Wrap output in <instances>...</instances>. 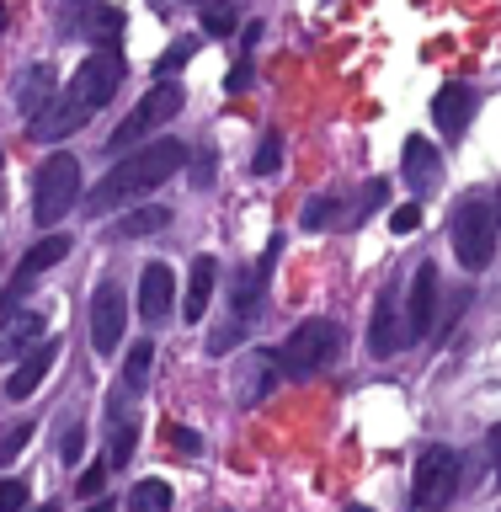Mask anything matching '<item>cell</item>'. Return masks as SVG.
Wrapping results in <instances>:
<instances>
[{
	"mask_svg": "<svg viewBox=\"0 0 501 512\" xmlns=\"http://www.w3.org/2000/svg\"><path fill=\"white\" fill-rule=\"evenodd\" d=\"M182 166H187V144L182 139H155V144H144V150L123 155L118 166L86 192V208L91 214H112L118 203H134V198H144V192H155L166 176H176Z\"/></svg>",
	"mask_w": 501,
	"mask_h": 512,
	"instance_id": "obj_1",
	"label": "cell"
},
{
	"mask_svg": "<svg viewBox=\"0 0 501 512\" xmlns=\"http://www.w3.org/2000/svg\"><path fill=\"white\" fill-rule=\"evenodd\" d=\"M336 352H342V331H336V320H304V326H294V336L272 352L283 368V379H310L320 374Z\"/></svg>",
	"mask_w": 501,
	"mask_h": 512,
	"instance_id": "obj_2",
	"label": "cell"
},
{
	"mask_svg": "<svg viewBox=\"0 0 501 512\" xmlns=\"http://www.w3.org/2000/svg\"><path fill=\"white\" fill-rule=\"evenodd\" d=\"M75 198H80V160L75 155H48L38 166V176H32V219L48 230V224H59L70 214Z\"/></svg>",
	"mask_w": 501,
	"mask_h": 512,
	"instance_id": "obj_3",
	"label": "cell"
},
{
	"mask_svg": "<svg viewBox=\"0 0 501 512\" xmlns=\"http://www.w3.org/2000/svg\"><path fill=\"white\" fill-rule=\"evenodd\" d=\"M448 240H454V256L464 272H486L496 262V214L486 203H459L454 224H448Z\"/></svg>",
	"mask_w": 501,
	"mask_h": 512,
	"instance_id": "obj_4",
	"label": "cell"
},
{
	"mask_svg": "<svg viewBox=\"0 0 501 512\" xmlns=\"http://www.w3.org/2000/svg\"><path fill=\"white\" fill-rule=\"evenodd\" d=\"M454 491H459V454L448 443L422 448L411 475V512H443L454 502Z\"/></svg>",
	"mask_w": 501,
	"mask_h": 512,
	"instance_id": "obj_5",
	"label": "cell"
},
{
	"mask_svg": "<svg viewBox=\"0 0 501 512\" xmlns=\"http://www.w3.org/2000/svg\"><path fill=\"white\" fill-rule=\"evenodd\" d=\"M176 112H182V86H171V80H160V86H155V91L144 96V102H139V107L123 118V128H118V134L107 139V150H112V155L134 150L139 139H150L155 128H166V123L176 118Z\"/></svg>",
	"mask_w": 501,
	"mask_h": 512,
	"instance_id": "obj_6",
	"label": "cell"
},
{
	"mask_svg": "<svg viewBox=\"0 0 501 512\" xmlns=\"http://www.w3.org/2000/svg\"><path fill=\"white\" fill-rule=\"evenodd\" d=\"M123 86V54H112V48H96L91 59H80V70L70 75V102H80L86 112L107 107L112 96Z\"/></svg>",
	"mask_w": 501,
	"mask_h": 512,
	"instance_id": "obj_7",
	"label": "cell"
},
{
	"mask_svg": "<svg viewBox=\"0 0 501 512\" xmlns=\"http://www.w3.org/2000/svg\"><path fill=\"white\" fill-rule=\"evenodd\" d=\"M123 288L118 278H102L91 294V347L102 352V358H112V352L123 347Z\"/></svg>",
	"mask_w": 501,
	"mask_h": 512,
	"instance_id": "obj_8",
	"label": "cell"
},
{
	"mask_svg": "<svg viewBox=\"0 0 501 512\" xmlns=\"http://www.w3.org/2000/svg\"><path fill=\"white\" fill-rule=\"evenodd\" d=\"M64 256H70V235H43L38 246H32L22 262H16L11 288H6V304H11V310H16V299H22L27 288H32V278H38V272H48V267H59Z\"/></svg>",
	"mask_w": 501,
	"mask_h": 512,
	"instance_id": "obj_9",
	"label": "cell"
},
{
	"mask_svg": "<svg viewBox=\"0 0 501 512\" xmlns=\"http://www.w3.org/2000/svg\"><path fill=\"white\" fill-rule=\"evenodd\" d=\"M406 342H411V326H406V315H400V299L384 294L374 320H368V352H374V358H395Z\"/></svg>",
	"mask_w": 501,
	"mask_h": 512,
	"instance_id": "obj_10",
	"label": "cell"
},
{
	"mask_svg": "<svg viewBox=\"0 0 501 512\" xmlns=\"http://www.w3.org/2000/svg\"><path fill=\"white\" fill-rule=\"evenodd\" d=\"M406 326L411 336H427L438 331V267L422 262L411 272V304H406Z\"/></svg>",
	"mask_w": 501,
	"mask_h": 512,
	"instance_id": "obj_11",
	"label": "cell"
},
{
	"mask_svg": "<svg viewBox=\"0 0 501 512\" xmlns=\"http://www.w3.org/2000/svg\"><path fill=\"white\" fill-rule=\"evenodd\" d=\"M171 299H176V272L166 262H150L139 272V315H144V326H160L171 310Z\"/></svg>",
	"mask_w": 501,
	"mask_h": 512,
	"instance_id": "obj_12",
	"label": "cell"
},
{
	"mask_svg": "<svg viewBox=\"0 0 501 512\" xmlns=\"http://www.w3.org/2000/svg\"><path fill=\"white\" fill-rule=\"evenodd\" d=\"M48 320H43V310H11L6 315V326H0V358H32L43 342H48Z\"/></svg>",
	"mask_w": 501,
	"mask_h": 512,
	"instance_id": "obj_13",
	"label": "cell"
},
{
	"mask_svg": "<svg viewBox=\"0 0 501 512\" xmlns=\"http://www.w3.org/2000/svg\"><path fill=\"white\" fill-rule=\"evenodd\" d=\"M400 166H406V182L416 187V198H427V192L443 182V155H438V144H427L422 134L406 139V150H400Z\"/></svg>",
	"mask_w": 501,
	"mask_h": 512,
	"instance_id": "obj_14",
	"label": "cell"
},
{
	"mask_svg": "<svg viewBox=\"0 0 501 512\" xmlns=\"http://www.w3.org/2000/svg\"><path fill=\"white\" fill-rule=\"evenodd\" d=\"M470 118H475V91L470 86H443L432 96V123L443 128V139H464Z\"/></svg>",
	"mask_w": 501,
	"mask_h": 512,
	"instance_id": "obj_15",
	"label": "cell"
},
{
	"mask_svg": "<svg viewBox=\"0 0 501 512\" xmlns=\"http://www.w3.org/2000/svg\"><path fill=\"white\" fill-rule=\"evenodd\" d=\"M86 118H91V112L80 107V102H70V96H54V102L38 112V118H27V123H32L27 134L43 139V144H54V139H64V134H75V128L86 123Z\"/></svg>",
	"mask_w": 501,
	"mask_h": 512,
	"instance_id": "obj_16",
	"label": "cell"
},
{
	"mask_svg": "<svg viewBox=\"0 0 501 512\" xmlns=\"http://www.w3.org/2000/svg\"><path fill=\"white\" fill-rule=\"evenodd\" d=\"M214 278H219V262L214 256H192V272H187V294H182V320L198 326L208 315V299H214Z\"/></svg>",
	"mask_w": 501,
	"mask_h": 512,
	"instance_id": "obj_17",
	"label": "cell"
},
{
	"mask_svg": "<svg viewBox=\"0 0 501 512\" xmlns=\"http://www.w3.org/2000/svg\"><path fill=\"white\" fill-rule=\"evenodd\" d=\"M54 358H59V342H43V347L27 358V363H16V374L6 379V395H11V400L38 395V384L48 379V368H54Z\"/></svg>",
	"mask_w": 501,
	"mask_h": 512,
	"instance_id": "obj_18",
	"label": "cell"
},
{
	"mask_svg": "<svg viewBox=\"0 0 501 512\" xmlns=\"http://www.w3.org/2000/svg\"><path fill=\"white\" fill-rule=\"evenodd\" d=\"M278 379H283L278 358H272V352H251L246 374H240V400H246V406H256V400H267L272 390H278Z\"/></svg>",
	"mask_w": 501,
	"mask_h": 512,
	"instance_id": "obj_19",
	"label": "cell"
},
{
	"mask_svg": "<svg viewBox=\"0 0 501 512\" xmlns=\"http://www.w3.org/2000/svg\"><path fill=\"white\" fill-rule=\"evenodd\" d=\"M267 267L272 262H262V267H240L235 278H230V310H235V320L246 326V320L256 315V304H262V283H267Z\"/></svg>",
	"mask_w": 501,
	"mask_h": 512,
	"instance_id": "obj_20",
	"label": "cell"
},
{
	"mask_svg": "<svg viewBox=\"0 0 501 512\" xmlns=\"http://www.w3.org/2000/svg\"><path fill=\"white\" fill-rule=\"evenodd\" d=\"M150 368H155V342H134L123 358V374H118V400L128 395H144V384H150Z\"/></svg>",
	"mask_w": 501,
	"mask_h": 512,
	"instance_id": "obj_21",
	"label": "cell"
},
{
	"mask_svg": "<svg viewBox=\"0 0 501 512\" xmlns=\"http://www.w3.org/2000/svg\"><path fill=\"white\" fill-rule=\"evenodd\" d=\"M48 64H32V70H22V91H16V102H22V112L27 118H38V112L54 102V86H48Z\"/></svg>",
	"mask_w": 501,
	"mask_h": 512,
	"instance_id": "obj_22",
	"label": "cell"
},
{
	"mask_svg": "<svg viewBox=\"0 0 501 512\" xmlns=\"http://www.w3.org/2000/svg\"><path fill=\"white\" fill-rule=\"evenodd\" d=\"M171 224V208H134V214H123L118 224H112V235L118 240H144V235H155V230H166Z\"/></svg>",
	"mask_w": 501,
	"mask_h": 512,
	"instance_id": "obj_23",
	"label": "cell"
},
{
	"mask_svg": "<svg viewBox=\"0 0 501 512\" xmlns=\"http://www.w3.org/2000/svg\"><path fill=\"white\" fill-rule=\"evenodd\" d=\"M128 512H171V486L166 480H139L128 491Z\"/></svg>",
	"mask_w": 501,
	"mask_h": 512,
	"instance_id": "obj_24",
	"label": "cell"
},
{
	"mask_svg": "<svg viewBox=\"0 0 501 512\" xmlns=\"http://www.w3.org/2000/svg\"><path fill=\"white\" fill-rule=\"evenodd\" d=\"M278 166H283V134L278 128H267L262 134V150H256V176H278Z\"/></svg>",
	"mask_w": 501,
	"mask_h": 512,
	"instance_id": "obj_25",
	"label": "cell"
},
{
	"mask_svg": "<svg viewBox=\"0 0 501 512\" xmlns=\"http://www.w3.org/2000/svg\"><path fill=\"white\" fill-rule=\"evenodd\" d=\"M240 336H246V326H240V320L230 315V320H224V326H214V331H208V358H224V352H235V342H240Z\"/></svg>",
	"mask_w": 501,
	"mask_h": 512,
	"instance_id": "obj_26",
	"label": "cell"
},
{
	"mask_svg": "<svg viewBox=\"0 0 501 512\" xmlns=\"http://www.w3.org/2000/svg\"><path fill=\"white\" fill-rule=\"evenodd\" d=\"M384 203H390V182H384V176H374V182H363V192H358V214H352V219H368V214H379V208Z\"/></svg>",
	"mask_w": 501,
	"mask_h": 512,
	"instance_id": "obj_27",
	"label": "cell"
},
{
	"mask_svg": "<svg viewBox=\"0 0 501 512\" xmlns=\"http://www.w3.org/2000/svg\"><path fill=\"white\" fill-rule=\"evenodd\" d=\"M235 27H240L235 6H203V32H214V38H230Z\"/></svg>",
	"mask_w": 501,
	"mask_h": 512,
	"instance_id": "obj_28",
	"label": "cell"
},
{
	"mask_svg": "<svg viewBox=\"0 0 501 512\" xmlns=\"http://www.w3.org/2000/svg\"><path fill=\"white\" fill-rule=\"evenodd\" d=\"M192 54H198V43H192V38H176V48H171V54H160V59H155V75H160V80H166V75H176V70H182V64H187Z\"/></svg>",
	"mask_w": 501,
	"mask_h": 512,
	"instance_id": "obj_29",
	"label": "cell"
},
{
	"mask_svg": "<svg viewBox=\"0 0 501 512\" xmlns=\"http://www.w3.org/2000/svg\"><path fill=\"white\" fill-rule=\"evenodd\" d=\"M331 214H336L331 198H310V203H304V230H326Z\"/></svg>",
	"mask_w": 501,
	"mask_h": 512,
	"instance_id": "obj_30",
	"label": "cell"
},
{
	"mask_svg": "<svg viewBox=\"0 0 501 512\" xmlns=\"http://www.w3.org/2000/svg\"><path fill=\"white\" fill-rule=\"evenodd\" d=\"M128 454H134V422H118V432H112V454H107V464H128Z\"/></svg>",
	"mask_w": 501,
	"mask_h": 512,
	"instance_id": "obj_31",
	"label": "cell"
},
{
	"mask_svg": "<svg viewBox=\"0 0 501 512\" xmlns=\"http://www.w3.org/2000/svg\"><path fill=\"white\" fill-rule=\"evenodd\" d=\"M27 507V480H0V512H22Z\"/></svg>",
	"mask_w": 501,
	"mask_h": 512,
	"instance_id": "obj_32",
	"label": "cell"
},
{
	"mask_svg": "<svg viewBox=\"0 0 501 512\" xmlns=\"http://www.w3.org/2000/svg\"><path fill=\"white\" fill-rule=\"evenodd\" d=\"M27 443H32V427H27V422H16V427L6 432V438H0V459H16Z\"/></svg>",
	"mask_w": 501,
	"mask_h": 512,
	"instance_id": "obj_33",
	"label": "cell"
},
{
	"mask_svg": "<svg viewBox=\"0 0 501 512\" xmlns=\"http://www.w3.org/2000/svg\"><path fill=\"white\" fill-rule=\"evenodd\" d=\"M390 224H395V235H411L416 224H422V203H400Z\"/></svg>",
	"mask_w": 501,
	"mask_h": 512,
	"instance_id": "obj_34",
	"label": "cell"
},
{
	"mask_svg": "<svg viewBox=\"0 0 501 512\" xmlns=\"http://www.w3.org/2000/svg\"><path fill=\"white\" fill-rule=\"evenodd\" d=\"M166 438H171L176 448H182V454H198V448H203V438H198L192 427H166Z\"/></svg>",
	"mask_w": 501,
	"mask_h": 512,
	"instance_id": "obj_35",
	"label": "cell"
},
{
	"mask_svg": "<svg viewBox=\"0 0 501 512\" xmlns=\"http://www.w3.org/2000/svg\"><path fill=\"white\" fill-rule=\"evenodd\" d=\"M102 486H107V464H96V470L80 475V496H102Z\"/></svg>",
	"mask_w": 501,
	"mask_h": 512,
	"instance_id": "obj_36",
	"label": "cell"
},
{
	"mask_svg": "<svg viewBox=\"0 0 501 512\" xmlns=\"http://www.w3.org/2000/svg\"><path fill=\"white\" fill-rule=\"evenodd\" d=\"M208 182H214V155H198V160H192V187H208Z\"/></svg>",
	"mask_w": 501,
	"mask_h": 512,
	"instance_id": "obj_37",
	"label": "cell"
},
{
	"mask_svg": "<svg viewBox=\"0 0 501 512\" xmlns=\"http://www.w3.org/2000/svg\"><path fill=\"white\" fill-rule=\"evenodd\" d=\"M80 448H86V427H70V432H64V459H80Z\"/></svg>",
	"mask_w": 501,
	"mask_h": 512,
	"instance_id": "obj_38",
	"label": "cell"
},
{
	"mask_svg": "<svg viewBox=\"0 0 501 512\" xmlns=\"http://www.w3.org/2000/svg\"><path fill=\"white\" fill-rule=\"evenodd\" d=\"M486 448H491V459H496V486H501V427L486 432Z\"/></svg>",
	"mask_w": 501,
	"mask_h": 512,
	"instance_id": "obj_39",
	"label": "cell"
},
{
	"mask_svg": "<svg viewBox=\"0 0 501 512\" xmlns=\"http://www.w3.org/2000/svg\"><path fill=\"white\" fill-rule=\"evenodd\" d=\"M246 80H251V64H235V70H230V80H224V86H230V91H246Z\"/></svg>",
	"mask_w": 501,
	"mask_h": 512,
	"instance_id": "obj_40",
	"label": "cell"
},
{
	"mask_svg": "<svg viewBox=\"0 0 501 512\" xmlns=\"http://www.w3.org/2000/svg\"><path fill=\"white\" fill-rule=\"evenodd\" d=\"M86 512H112V502H91Z\"/></svg>",
	"mask_w": 501,
	"mask_h": 512,
	"instance_id": "obj_41",
	"label": "cell"
},
{
	"mask_svg": "<svg viewBox=\"0 0 501 512\" xmlns=\"http://www.w3.org/2000/svg\"><path fill=\"white\" fill-rule=\"evenodd\" d=\"M347 512H368V507H363V502H352V507H347Z\"/></svg>",
	"mask_w": 501,
	"mask_h": 512,
	"instance_id": "obj_42",
	"label": "cell"
},
{
	"mask_svg": "<svg viewBox=\"0 0 501 512\" xmlns=\"http://www.w3.org/2000/svg\"><path fill=\"white\" fill-rule=\"evenodd\" d=\"M38 512H59V507H54V502H43V507H38Z\"/></svg>",
	"mask_w": 501,
	"mask_h": 512,
	"instance_id": "obj_43",
	"label": "cell"
},
{
	"mask_svg": "<svg viewBox=\"0 0 501 512\" xmlns=\"http://www.w3.org/2000/svg\"><path fill=\"white\" fill-rule=\"evenodd\" d=\"M496 230H501V198H496Z\"/></svg>",
	"mask_w": 501,
	"mask_h": 512,
	"instance_id": "obj_44",
	"label": "cell"
},
{
	"mask_svg": "<svg viewBox=\"0 0 501 512\" xmlns=\"http://www.w3.org/2000/svg\"><path fill=\"white\" fill-rule=\"evenodd\" d=\"M0 22H6V16H0Z\"/></svg>",
	"mask_w": 501,
	"mask_h": 512,
	"instance_id": "obj_45",
	"label": "cell"
}]
</instances>
